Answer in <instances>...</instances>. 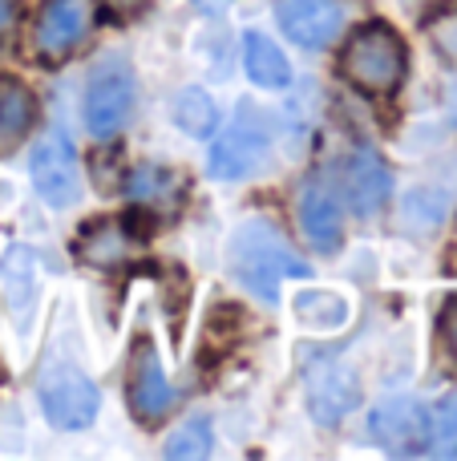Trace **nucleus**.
I'll return each mask as SVG.
<instances>
[{
    "mask_svg": "<svg viewBox=\"0 0 457 461\" xmlns=\"http://www.w3.org/2000/svg\"><path fill=\"white\" fill-rule=\"evenodd\" d=\"M227 271L239 287H247L255 300L280 303L283 279H312V263L288 243L275 223L267 219H247L231 230L227 243Z\"/></svg>",
    "mask_w": 457,
    "mask_h": 461,
    "instance_id": "nucleus-1",
    "label": "nucleus"
},
{
    "mask_svg": "<svg viewBox=\"0 0 457 461\" xmlns=\"http://www.w3.org/2000/svg\"><path fill=\"white\" fill-rule=\"evenodd\" d=\"M409 69V49L405 37L385 21H369L348 37L340 53V73L353 81L361 94H393Z\"/></svg>",
    "mask_w": 457,
    "mask_h": 461,
    "instance_id": "nucleus-2",
    "label": "nucleus"
},
{
    "mask_svg": "<svg viewBox=\"0 0 457 461\" xmlns=\"http://www.w3.org/2000/svg\"><path fill=\"white\" fill-rule=\"evenodd\" d=\"M138 81L134 69H130L126 57H105V61L94 65L85 86V102H81V118H85V130L97 138V142H110L126 130V122L134 118V102H138Z\"/></svg>",
    "mask_w": 457,
    "mask_h": 461,
    "instance_id": "nucleus-3",
    "label": "nucleus"
},
{
    "mask_svg": "<svg viewBox=\"0 0 457 461\" xmlns=\"http://www.w3.org/2000/svg\"><path fill=\"white\" fill-rule=\"evenodd\" d=\"M37 401H40L45 421L65 433L89 429V425L97 421V409H102L97 384L73 365H49L45 373H40Z\"/></svg>",
    "mask_w": 457,
    "mask_h": 461,
    "instance_id": "nucleus-4",
    "label": "nucleus"
},
{
    "mask_svg": "<svg viewBox=\"0 0 457 461\" xmlns=\"http://www.w3.org/2000/svg\"><path fill=\"white\" fill-rule=\"evenodd\" d=\"M267 150H272V130L267 118L255 110L251 102H239V113L231 118V126L223 130L215 146H211V175L223 178V183H239V178L255 175L264 167Z\"/></svg>",
    "mask_w": 457,
    "mask_h": 461,
    "instance_id": "nucleus-5",
    "label": "nucleus"
},
{
    "mask_svg": "<svg viewBox=\"0 0 457 461\" xmlns=\"http://www.w3.org/2000/svg\"><path fill=\"white\" fill-rule=\"evenodd\" d=\"M32 191L49 203V207H73L81 199V158L77 146L65 130H49L29 158Z\"/></svg>",
    "mask_w": 457,
    "mask_h": 461,
    "instance_id": "nucleus-6",
    "label": "nucleus"
},
{
    "mask_svg": "<svg viewBox=\"0 0 457 461\" xmlns=\"http://www.w3.org/2000/svg\"><path fill=\"white\" fill-rule=\"evenodd\" d=\"M97 13H102L97 0H45V8L37 13V24H32V53L40 61L69 57L94 32Z\"/></svg>",
    "mask_w": 457,
    "mask_h": 461,
    "instance_id": "nucleus-7",
    "label": "nucleus"
},
{
    "mask_svg": "<svg viewBox=\"0 0 457 461\" xmlns=\"http://www.w3.org/2000/svg\"><path fill=\"white\" fill-rule=\"evenodd\" d=\"M369 438L389 454H426L434 441V409L417 397H385L369 413Z\"/></svg>",
    "mask_w": 457,
    "mask_h": 461,
    "instance_id": "nucleus-8",
    "label": "nucleus"
},
{
    "mask_svg": "<svg viewBox=\"0 0 457 461\" xmlns=\"http://www.w3.org/2000/svg\"><path fill=\"white\" fill-rule=\"evenodd\" d=\"M130 409L138 421L158 425L162 417L175 409V384L166 381V368L158 360V348L150 344V336H138L134 352H130V376H126Z\"/></svg>",
    "mask_w": 457,
    "mask_h": 461,
    "instance_id": "nucleus-9",
    "label": "nucleus"
},
{
    "mask_svg": "<svg viewBox=\"0 0 457 461\" xmlns=\"http://www.w3.org/2000/svg\"><path fill=\"white\" fill-rule=\"evenodd\" d=\"M361 405V376L345 360H320L308 368V409L320 425H340Z\"/></svg>",
    "mask_w": 457,
    "mask_h": 461,
    "instance_id": "nucleus-10",
    "label": "nucleus"
},
{
    "mask_svg": "<svg viewBox=\"0 0 457 461\" xmlns=\"http://www.w3.org/2000/svg\"><path fill=\"white\" fill-rule=\"evenodd\" d=\"M300 227L316 251L332 255L345 243V207H340L336 183L328 178H308L300 191Z\"/></svg>",
    "mask_w": 457,
    "mask_h": 461,
    "instance_id": "nucleus-11",
    "label": "nucleus"
},
{
    "mask_svg": "<svg viewBox=\"0 0 457 461\" xmlns=\"http://www.w3.org/2000/svg\"><path fill=\"white\" fill-rule=\"evenodd\" d=\"M275 21L283 37L304 49H324L345 24L340 0H275Z\"/></svg>",
    "mask_w": 457,
    "mask_h": 461,
    "instance_id": "nucleus-12",
    "label": "nucleus"
},
{
    "mask_svg": "<svg viewBox=\"0 0 457 461\" xmlns=\"http://www.w3.org/2000/svg\"><path fill=\"white\" fill-rule=\"evenodd\" d=\"M340 183H345V194L361 215H381L389 207V194H393V175H389L385 158L369 146L353 150L340 167Z\"/></svg>",
    "mask_w": 457,
    "mask_h": 461,
    "instance_id": "nucleus-13",
    "label": "nucleus"
},
{
    "mask_svg": "<svg viewBox=\"0 0 457 461\" xmlns=\"http://www.w3.org/2000/svg\"><path fill=\"white\" fill-rule=\"evenodd\" d=\"M126 199L130 207H138L142 215L170 219L186 199V183L178 170L158 167V162H142L126 175Z\"/></svg>",
    "mask_w": 457,
    "mask_h": 461,
    "instance_id": "nucleus-14",
    "label": "nucleus"
},
{
    "mask_svg": "<svg viewBox=\"0 0 457 461\" xmlns=\"http://www.w3.org/2000/svg\"><path fill=\"white\" fill-rule=\"evenodd\" d=\"M138 247V230L126 219H94L85 230L77 235V255L94 267H118L134 255Z\"/></svg>",
    "mask_w": 457,
    "mask_h": 461,
    "instance_id": "nucleus-15",
    "label": "nucleus"
},
{
    "mask_svg": "<svg viewBox=\"0 0 457 461\" xmlns=\"http://www.w3.org/2000/svg\"><path fill=\"white\" fill-rule=\"evenodd\" d=\"M291 316L296 324L312 328V332H336L348 324L353 316V303L345 292H332V287H300L291 295Z\"/></svg>",
    "mask_w": 457,
    "mask_h": 461,
    "instance_id": "nucleus-16",
    "label": "nucleus"
},
{
    "mask_svg": "<svg viewBox=\"0 0 457 461\" xmlns=\"http://www.w3.org/2000/svg\"><path fill=\"white\" fill-rule=\"evenodd\" d=\"M32 122H37V97L29 94V86L0 77V154L16 150L29 138Z\"/></svg>",
    "mask_w": 457,
    "mask_h": 461,
    "instance_id": "nucleus-17",
    "label": "nucleus"
},
{
    "mask_svg": "<svg viewBox=\"0 0 457 461\" xmlns=\"http://www.w3.org/2000/svg\"><path fill=\"white\" fill-rule=\"evenodd\" d=\"M243 65H247V77L264 89H283L291 81L288 57L280 53V45H275L272 37H264V32H255V29L243 37Z\"/></svg>",
    "mask_w": 457,
    "mask_h": 461,
    "instance_id": "nucleus-18",
    "label": "nucleus"
},
{
    "mask_svg": "<svg viewBox=\"0 0 457 461\" xmlns=\"http://www.w3.org/2000/svg\"><path fill=\"white\" fill-rule=\"evenodd\" d=\"M215 102H211V94H202L199 86H191V89H183L178 94V102H175V122L186 130V134H194V138H207L211 130H215Z\"/></svg>",
    "mask_w": 457,
    "mask_h": 461,
    "instance_id": "nucleus-19",
    "label": "nucleus"
},
{
    "mask_svg": "<svg viewBox=\"0 0 457 461\" xmlns=\"http://www.w3.org/2000/svg\"><path fill=\"white\" fill-rule=\"evenodd\" d=\"M215 449V425L211 417H191L166 441V457H211Z\"/></svg>",
    "mask_w": 457,
    "mask_h": 461,
    "instance_id": "nucleus-20",
    "label": "nucleus"
},
{
    "mask_svg": "<svg viewBox=\"0 0 457 461\" xmlns=\"http://www.w3.org/2000/svg\"><path fill=\"white\" fill-rule=\"evenodd\" d=\"M429 449L442 457H457V397L434 409V446Z\"/></svg>",
    "mask_w": 457,
    "mask_h": 461,
    "instance_id": "nucleus-21",
    "label": "nucleus"
},
{
    "mask_svg": "<svg viewBox=\"0 0 457 461\" xmlns=\"http://www.w3.org/2000/svg\"><path fill=\"white\" fill-rule=\"evenodd\" d=\"M16 21V0H0V32H8Z\"/></svg>",
    "mask_w": 457,
    "mask_h": 461,
    "instance_id": "nucleus-22",
    "label": "nucleus"
},
{
    "mask_svg": "<svg viewBox=\"0 0 457 461\" xmlns=\"http://www.w3.org/2000/svg\"><path fill=\"white\" fill-rule=\"evenodd\" d=\"M450 336H453V348H457V303H453V312H450Z\"/></svg>",
    "mask_w": 457,
    "mask_h": 461,
    "instance_id": "nucleus-23",
    "label": "nucleus"
}]
</instances>
